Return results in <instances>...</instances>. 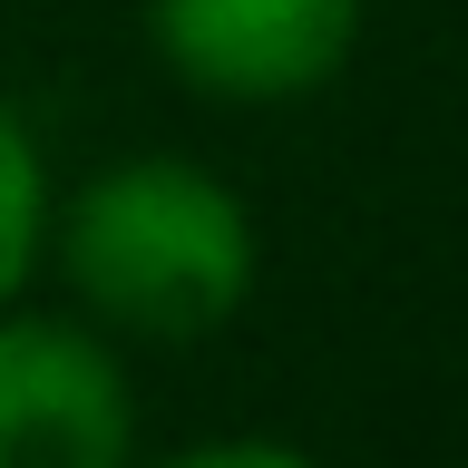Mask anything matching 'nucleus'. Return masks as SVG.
<instances>
[{"mask_svg":"<svg viewBox=\"0 0 468 468\" xmlns=\"http://www.w3.org/2000/svg\"><path fill=\"white\" fill-rule=\"evenodd\" d=\"M371 0H146V49L215 108H303L351 69Z\"/></svg>","mask_w":468,"mask_h":468,"instance_id":"obj_3","label":"nucleus"},{"mask_svg":"<svg viewBox=\"0 0 468 468\" xmlns=\"http://www.w3.org/2000/svg\"><path fill=\"white\" fill-rule=\"evenodd\" d=\"M0 468H137V380L88 313L0 303Z\"/></svg>","mask_w":468,"mask_h":468,"instance_id":"obj_2","label":"nucleus"},{"mask_svg":"<svg viewBox=\"0 0 468 468\" xmlns=\"http://www.w3.org/2000/svg\"><path fill=\"white\" fill-rule=\"evenodd\" d=\"M137 468H322V459H313V449H292V439H196V449L137 459Z\"/></svg>","mask_w":468,"mask_h":468,"instance_id":"obj_5","label":"nucleus"},{"mask_svg":"<svg viewBox=\"0 0 468 468\" xmlns=\"http://www.w3.org/2000/svg\"><path fill=\"white\" fill-rule=\"evenodd\" d=\"M49 156L29 137L20 98H0V303H20L39 254H49Z\"/></svg>","mask_w":468,"mask_h":468,"instance_id":"obj_4","label":"nucleus"},{"mask_svg":"<svg viewBox=\"0 0 468 468\" xmlns=\"http://www.w3.org/2000/svg\"><path fill=\"white\" fill-rule=\"evenodd\" d=\"M69 303L108 342H205L254 303L263 225L205 156L146 146L49 196V254Z\"/></svg>","mask_w":468,"mask_h":468,"instance_id":"obj_1","label":"nucleus"}]
</instances>
